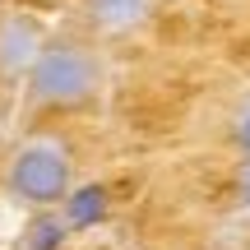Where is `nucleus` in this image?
Here are the masks:
<instances>
[{"instance_id":"39448f33","label":"nucleus","mask_w":250,"mask_h":250,"mask_svg":"<svg viewBox=\"0 0 250 250\" xmlns=\"http://www.w3.org/2000/svg\"><path fill=\"white\" fill-rule=\"evenodd\" d=\"M93 14H98L102 23L121 28V23H134V19L144 14V0H93Z\"/></svg>"},{"instance_id":"6e6552de","label":"nucleus","mask_w":250,"mask_h":250,"mask_svg":"<svg viewBox=\"0 0 250 250\" xmlns=\"http://www.w3.org/2000/svg\"><path fill=\"white\" fill-rule=\"evenodd\" d=\"M241 199L250 204V162H246V171H241Z\"/></svg>"},{"instance_id":"423d86ee","label":"nucleus","mask_w":250,"mask_h":250,"mask_svg":"<svg viewBox=\"0 0 250 250\" xmlns=\"http://www.w3.org/2000/svg\"><path fill=\"white\" fill-rule=\"evenodd\" d=\"M61 241H65L61 218H37L28 227V250H61Z\"/></svg>"},{"instance_id":"f03ea898","label":"nucleus","mask_w":250,"mask_h":250,"mask_svg":"<svg viewBox=\"0 0 250 250\" xmlns=\"http://www.w3.org/2000/svg\"><path fill=\"white\" fill-rule=\"evenodd\" d=\"M98 88V65L79 46H46L33 56V98L37 102H83Z\"/></svg>"},{"instance_id":"f257e3e1","label":"nucleus","mask_w":250,"mask_h":250,"mask_svg":"<svg viewBox=\"0 0 250 250\" xmlns=\"http://www.w3.org/2000/svg\"><path fill=\"white\" fill-rule=\"evenodd\" d=\"M9 190H14L23 204H56V199L70 195V158H65L61 144H23L9 162Z\"/></svg>"},{"instance_id":"20e7f679","label":"nucleus","mask_w":250,"mask_h":250,"mask_svg":"<svg viewBox=\"0 0 250 250\" xmlns=\"http://www.w3.org/2000/svg\"><path fill=\"white\" fill-rule=\"evenodd\" d=\"M102 213H107V190L102 186H83V190H74V195H65V218H70V227H93V223H102Z\"/></svg>"},{"instance_id":"0eeeda50","label":"nucleus","mask_w":250,"mask_h":250,"mask_svg":"<svg viewBox=\"0 0 250 250\" xmlns=\"http://www.w3.org/2000/svg\"><path fill=\"white\" fill-rule=\"evenodd\" d=\"M236 144H241V148L250 153V111L241 116V125H236Z\"/></svg>"},{"instance_id":"7ed1b4c3","label":"nucleus","mask_w":250,"mask_h":250,"mask_svg":"<svg viewBox=\"0 0 250 250\" xmlns=\"http://www.w3.org/2000/svg\"><path fill=\"white\" fill-rule=\"evenodd\" d=\"M33 56H37V37H33L28 23L14 19V23L0 28V65H5V70H23Z\"/></svg>"}]
</instances>
